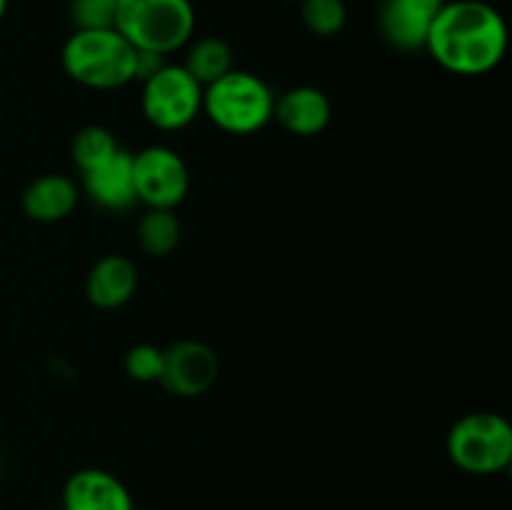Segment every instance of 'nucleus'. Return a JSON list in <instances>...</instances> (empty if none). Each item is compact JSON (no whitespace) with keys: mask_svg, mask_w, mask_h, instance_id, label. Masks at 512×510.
I'll list each match as a JSON object with an SVG mask.
<instances>
[{"mask_svg":"<svg viewBox=\"0 0 512 510\" xmlns=\"http://www.w3.org/2000/svg\"><path fill=\"white\" fill-rule=\"evenodd\" d=\"M63 510H135V505L118 475L103 468H80L65 480Z\"/></svg>","mask_w":512,"mask_h":510,"instance_id":"obj_10","label":"nucleus"},{"mask_svg":"<svg viewBox=\"0 0 512 510\" xmlns=\"http://www.w3.org/2000/svg\"><path fill=\"white\" fill-rule=\"evenodd\" d=\"M138 290V268L125 255H103L85 278V298L98 310H118Z\"/></svg>","mask_w":512,"mask_h":510,"instance_id":"obj_12","label":"nucleus"},{"mask_svg":"<svg viewBox=\"0 0 512 510\" xmlns=\"http://www.w3.org/2000/svg\"><path fill=\"white\" fill-rule=\"evenodd\" d=\"M140 110L153 128L175 133L203 113V85L183 68L165 63L148 80H143Z\"/></svg>","mask_w":512,"mask_h":510,"instance_id":"obj_6","label":"nucleus"},{"mask_svg":"<svg viewBox=\"0 0 512 510\" xmlns=\"http://www.w3.org/2000/svg\"><path fill=\"white\" fill-rule=\"evenodd\" d=\"M80 190L63 173H45L23 190L20 208L35 223H58L78 208Z\"/></svg>","mask_w":512,"mask_h":510,"instance_id":"obj_14","label":"nucleus"},{"mask_svg":"<svg viewBox=\"0 0 512 510\" xmlns=\"http://www.w3.org/2000/svg\"><path fill=\"white\" fill-rule=\"evenodd\" d=\"M138 50L115 28L73 30L60 50V63L73 83L90 90H118L135 80Z\"/></svg>","mask_w":512,"mask_h":510,"instance_id":"obj_2","label":"nucleus"},{"mask_svg":"<svg viewBox=\"0 0 512 510\" xmlns=\"http://www.w3.org/2000/svg\"><path fill=\"white\" fill-rule=\"evenodd\" d=\"M445 0H383L378 8V30L390 48L400 53L425 50L430 25Z\"/></svg>","mask_w":512,"mask_h":510,"instance_id":"obj_9","label":"nucleus"},{"mask_svg":"<svg viewBox=\"0 0 512 510\" xmlns=\"http://www.w3.org/2000/svg\"><path fill=\"white\" fill-rule=\"evenodd\" d=\"M220 373L218 355L200 340H178L163 350V373L158 383L178 398L208 393Z\"/></svg>","mask_w":512,"mask_h":510,"instance_id":"obj_8","label":"nucleus"},{"mask_svg":"<svg viewBox=\"0 0 512 510\" xmlns=\"http://www.w3.org/2000/svg\"><path fill=\"white\" fill-rule=\"evenodd\" d=\"M273 118L283 125L288 133L310 138L323 133L333 120V103L328 95L313 85H295L275 98Z\"/></svg>","mask_w":512,"mask_h":510,"instance_id":"obj_11","label":"nucleus"},{"mask_svg":"<svg viewBox=\"0 0 512 510\" xmlns=\"http://www.w3.org/2000/svg\"><path fill=\"white\" fill-rule=\"evenodd\" d=\"M83 190L103 210L120 213V210L133 208L138 203L133 183V153L120 148L108 163L83 173Z\"/></svg>","mask_w":512,"mask_h":510,"instance_id":"obj_13","label":"nucleus"},{"mask_svg":"<svg viewBox=\"0 0 512 510\" xmlns=\"http://www.w3.org/2000/svg\"><path fill=\"white\" fill-rule=\"evenodd\" d=\"M120 0H68V15L75 30L113 28Z\"/></svg>","mask_w":512,"mask_h":510,"instance_id":"obj_20","label":"nucleus"},{"mask_svg":"<svg viewBox=\"0 0 512 510\" xmlns=\"http://www.w3.org/2000/svg\"><path fill=\"white\" fill-rule=\"evenodd\" d=\"M118 150V140L103 125H85L73 135V143H70V153H73L80 175L108 163Z\"/></svg>","mask_w":512,"mask_h":510,"instance_id":"obj_17","label":"nucleus"},{"mask_svg":"<svg viewBox=\"0 0 512 510\" xmlns=\"http://www.w3.org/2000/svg\"><path fill=\"white\" fill-rule=\"evenodd\" d=\"M445 448L465 473L498 475L512 460V425L493 410H475L450 428Z\"/></svg>","mask_w":512,"mask_h":510,"instance_id":"obj_5","label":"nucleus"},{"mask_svg":"<svg viewBox=\"0 0 512 510\" xmlns=\"http://www.w3.org/2000/svg\"><path fill=\"white\" fill-rule=\"evenodd\" d=\"M183 68L205 88V85L215 83V80L223 78L225 73H230L235 68L233 48L228 45V40L215 38V35L200 38L195 43L190 40Z\"/></svg>","mask_w":512,"mask_h":510,"instance_id":"obj_15","label":"nucleus"},{"mask_svg":"<svg viewBox=\"0 0 512 510\" xmlns=\"http://www.w3.org/2000/svg\"><path fill=\"white\" fill-rule=\"evenodd\" d=\"M125 375L135 383H158L163 373V348L153 343H138L128 348L123 358Z\"/></svg>","mask_w":512,"mask_h":510,"instance_id":"obj_19","label":"nucleus"},{"mask_svg":"<svg viewBox=\"0 0 512 510\" xmlns=\"http://www.w3.org/2000/svg\"><path fill=\"white\" fill-rule=\"evenodd\" d=\"M135 198L145 208L175 210L190 190V173L180 153L168 145H148L133 155Z\"/></svg>","mask_w":512,"mask_h":510,"instance_id":"obj_7","label":"nucleus"},{"mask_svg":"<svg viewBox=\"0 0 512 510\" xmlns=\"http://www.w3.org/2000/svg\"><path fill=\"white\" fill-rule=\"evenodd\" d=\"M300 18L313 35L333 38L348 23L345 0H300Z\"/></svg>","mask_w":512,"mask_h":510,"instance_id":"obj_18","label":"nucleus"},{"mask_svg":"<svg viewBox=\"0 0 512 510\" xmlns=\"http://www.w3.org/2000/svg\"><path fill=\"white\" fill-rule=\"evenodd\" d=\"M508 23L483 0H445L430 25L425 50L453 75H485L508 53Z\"/></svg>","mask_w":512,"mask_h":510,"instance_id":"obj_1","label":"nucleus"},{"mask_svg":"<svg viewBox=\"0 0 512 510\" xmlns=\"http://www.w3.org/2000/svg\"><path fill=\"white\" fill-rule=\"evenodd\" d=\"M180 220L175 210L148 208L138 223V245L150 258H165L173 253L180 243Z\"/></svg>","mask_w":512,"mask_h":510,"instance_id":"obj_16","label":"nucleus"},{"mask_svg":"<svg viewBox=\"0 0 512 510\" xmlns=\"http://www.w3.org/2000/svg\"><path fill=\"white\" fill-rule=\"evenodd\" d=\"M5 10H8V0H0V23H3L5 18Z\"/></svg>","mask_w":512,"mask_h":510,"instance_id":"obj_21","label":"nucleus"},{"mask_svg":"<svg viewBox=\"0 0 512 510\" xmlns=\"http://www.w3.org/2000/svg\"><path fill=\"white\" fill-rule=\"evenodd\" d=\"M270 85L248 70H230L203 88V113L230 135H253L273 120Z\"/></svg>","mask_w":512,"mask_h":510,"instance_id":"obj_4","label":"nucleus"},{"mask_svg":"<svg viewBox=\"0 0 512 510\" xmlns=\"http://www.w3.org/2000/svg\"><path fill=\"white\" fill-rule=\"evenodd\" d=\"M298 3H300V0H298Z\"/></svg>","mask_w":512,"mask_h":510,"instance_id":"obj_22","label":"nucleus"},{"mask_svg":"<svg viewBox=\"0 0 512 510\" xmlns=\"http://www.w3.org/2000/svg\"><path fill=\"white\" fill-rule=\"evenodd\" d=\"M113 28L135 50L170 55L193 40L195 8L190 0H120Z\"/></svg>","mask_w":512,"mask_h":510,"instance_id":"obj_3","label":"nucleus"}]
</instances>
